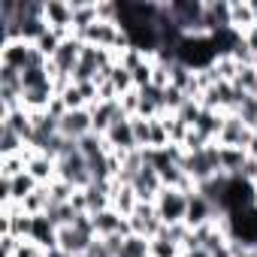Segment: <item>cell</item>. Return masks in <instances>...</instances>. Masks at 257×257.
Masks as SVG:
<instances>
[{
	"mask_svg": "<svg viewBox=\"0 0 257 257\" xmlns=\"http://www.w3.org/2000/svg\"><path fill=\"white\" fill-rule=\"evenodd\" d=\"M97 0H73V34L82 37L97 22Z\"/></svg>",
	"mask_w": 257,
	"mask_h": 257,
	"instance_id": "18",
	"label": "cell"
},
{
	"mask_svg": "<svg viewBox=\"0 0 257 257\" xmlns=\"http://www.w3.org/2000/svg\"><path fill=\"white\" fill-rule=\"evenodd\" d=\"M82 49H85V43L73 34V37H67L64 43H61V49L55 52V58L49 61V73L55 76V73H64V76H73V70H76V64L82 61Z\"/></svg>",
	"mask_w": 257,
	"mask_h": 257,
	"instance_id": "5",
	"label": "cell"
},
{
	"mask_svg": "<svg viewBox=\"0 0 257 257\" xmlns=\"http://www.w3.org/2000/svg\"><path fill=\"white\" fill-rule=\"evenodd\" d=\"M242 43L248 46V52H251V55H257V28H251V31L242 37Z\"/></svg>",
	"mask_w": 257,
	"mask_h": 257,
	"instance_id": "38",
	"label": "cell"
},
{
	"mask_svg": "<svg viewBox=\"0 0 257 257\" xmlns=\"http://www.w3.org/2000/svg\"><path fill=\"white\" fill-rule=\"evenodd\" d=\"M121 115H124V112H121L118 100H103V103H94V106H91L94 134H97V137H106V134H109V127H112Z\"/></svg>",
	"mask_w": 257,
	"mask_h": 257,
	"instance_id": "14",
	"label": "cell"
},
{
	"mask_svg": "<svg viewBox=\"0 0 257 257\" xmlns=\"http://www.w3.org/2000/svg\"><path fill=\"white\" fill-rule=\"evenodd\" d=\"M188 197L185 191L179 188H164L155 200V209H158V218L164 227H176V224H185L188 218Z\"/></svg>",
	"mask_w": 257,
	"mask_h": 257,
	"instance_id": "2",
	"label": "cell"
},
{
	"mask_svg": "<svg viewBox=\"0 0 257 257\" xmlns=\"http://www.w3.org/2000/svg\"><path fill=\"white\" fill-rule=\"evenodd\" d=\"M239 179H245V182L257 185V158H254V155H248V161H245V167H242Z\"/></svg>",
	"mask_w": 257,
	"mask_h": 257,
	"instance_id": "37",
	"label": "cell"
},
{
	"mask_svg": "<svg viewBox=\"0 0 257 257\" xmlns=\"http://www.w3.org/2000/svg\"><path fill=\"white\" fill-rule=\"evenodd\" d=\"M251 10H254V25H257V0H251Z\"/></svg>",
	"mask_w": 257,
	"mask_h": 257,
	"instance_id": "39",
	"label": "cell"
},
{
	"mask_svg": "<svg viewBox=\"0 0 257 257\" xmlns=\"http://www.w3.org/2000/svg\"><path fill=\"white\" fill-rule=\"evenodd\" d=\"M109 82L115 85V91H118V97L121 94H127V91H134L137 85H134V73L127 70V67H121V64H115L112 67V73H109Z\"/></svg>",
	"mask_w": 257,
	"mask_h": 257,
	"instance_id": "26",
	"label": "cell"
},
{
	"mask_svg": "<svg viewBox=\"0 0 257 257\" xmlns=\"http://www.w3.org/2000/svg\"><path fill=\"white\" fill-rule=\"evenodd\" d=\"M236 115L251 127V131H254V127H257V97H245L242 100V106L236 109Z\"/></svg>",
	"mask_w": 257,
	"mask_h": 257,
	"instance_id": "31",
	"label": "cell"
},
{
	"mask_svg": "<svg viewBox=\"0 0 257 257\" xmlns=\"http://www.w3.org/2000/svg\"><path fill=\"white\" fill-rule=\"evenodd\" d=\"M206 28L212 37L230 31V0H206Z\"/></svg>",
	"mask_w": 257,
	"mask_h": 257,
	"instance_id": "16",
	"label": "cell"
},
{
	"mask_svg": "<svg viewBox=\"0 0 257 257\" xmlns=\"http://www.w3.org/2000/svg\"><path fill=\"white\" fill-rule=\"evenodd\" d=\"M31 242H37L43 251H55L58 248V227L52 224L49 215H31Z\"/></svg>",
	"mask_w": 257,
	"mask_h": 257,
	"instance_id": "13",
	"label": "cell"
},
{
	"mask_svg": "<svg viewBox=\"0 0 257 257\" xmlns=\"http://www.w3.org/2000/svg\"><path fill=\"white\" fill-rule=\"evenodd\" d=\"M182 257H188V254H182Z\"/></svg>",
	"mask_w": 257,
	"mask_h": 257,
	"instance_id": "40",
	"label": "cell"
},
{
	"mask_svg": "<svg viewBox=\"0 0 257 257\" xmlns=\"http://www.w3.org/2000/svg\"><path fill=\"white\" fill-rule=\"evenodd\" d=\"M127 224H131V233H134V236H143V239H155V236L164 230L155 203H140V206L134 209V215L127 218Z\"/></svg>",
	"mask_w": 257,
	"mask_h": 257,
	"instance_id": "6",
	"label": "cell"
},
{
	"mask_svg": "<svg viewBox=\"0 0 257 257\" xmlns=\"http://www.w3.org/2000/svg\"><path fill=\"white\" fill-rule=\"evenodd\" d=\"M25 149H28V143H25L16 131H10V127H0V158L22 155Z\"/></svg>",
	"mask_w": 257,
	"mask_h": 257,
	"instance_id": "23",
	"label": "cell"
},
{
	"mask_svg": "<svg viewBox=\"0 0 257 257\" xmlns=\"http://www.w3.org/2000/svg\"><path fill=\"white\" fill-rule=\"evenodd\" d=\"M131 124H134V137H137V146L143 149V152H149V137H152V124L146 121V118H131Z\"/></svg>",
	"mask_w": 257,
	"mask_h": 257,
	"instance_id": "30",
	"label": "cell"
},
{
	"mask_svg": "<svg viewBox=\"0 0 257 257\" xmlns=\"http://www.w3.org/2000/svg\"><path fill=\"white\" fill-rule=\"evenodd\" d=\"M254 143V131L236 115V112H227L224 115V124H221V134H218V146H227V149H251Z\"/></svg>",
	"mask_w": 257,
	"mask_h": 257,
	"instance_id": "3",
	"label": "cell"
},
{
	"mask_svg": "<svg viewBox=\"0 0 257 257\" xmlns=\"http://www.w3.org/2000/svg\"><path fill=\"white\" fill-rule=\"evenodd\" d=\"M61 100H64V106H67V112H73V109H88V100L82 97L79 85H70V88L61 94Z\"/></svg>",
	"mask_w": 257,
	"mask_h": 257,
	"instance_id": "32",
	"label": "cell"
},
{
	"mask_svg": "<svg viewBox=\"0 0 257 257\" xmlns=\"http://www.w3.org/2000/svg\"><path fill=\"white\" fill-rule=\"evenodd\" d=\"M49 206H52V194H49V185H40L25 203H22V212L25 215H46L49 212Z\"/></svg>",
	"mask_w": 257,
	"mask_h": 257,
	"instance_id": "21",
	"label": "cell"
},
{
	"mask_svg": "<svg viewBox=\"0 0 257 257\" xmlns=\"http://www.w3.org/2000/svg\"><path fill=\"white\" fill-rule=\"evenodd\" d=\"M19 245H22L19 236H13V233H0V251H4V257H16Z\"/></svg>",
	"mask_w": 257,
	"mask_h": 257,
	"instance_id": "35",
	"label": "cell"
},
{
	"mask_svg": "<svg viewBox=\"0 0 257 257\" xmlns=\"http://www.w3.org/2000/svg\"><path fill=\"white\" fill-rule=\"evenodd\" d=\"M233 85H236L242 94L257 97V64H245V67H239V73H236Z\"/></svg>",
	"mask_w": 257,
	"mask_h": 257,
	"instance_id": "24",
	"label": "cell"
},
{
	"mask_svg": "<svg viewBox=\"0 0 257 257\" xmlns=\"http://www.w3.org/2000/svg\"><path fill=\"white\" fill-rule=\"evenodd\" d=\"M209 70H212L215 82H230V85H233V79H236V73H239V61H236L233 55H218Z\"/></svg>",
	"mask_w": 257,
	"mask_h": 257,
	"instance_id": "20",
	"label": "cell"
},
{
	"mask_svg": "<svg viewBox=\"0 0 257 257\" xmlns=\"http://www.w3.org/2000/svg\"><path fill=\"white\" fill-rule=\"evenodd\" d=\"M218 215H221V212H218V206H215L209 197H203L200 191H194V194L188 197V218H185V224H188L191 230L212 224Z\"/></svg>",
	"mask_w": 257,
	"mask_h": 257,
	"instance_id": "9",
	"label": "cell"
},
{
	"mask_svg": "<svg viewBox=\"0 0 257 257\" xmlns=\"http://www.w3.org/2000/svg\"><path fill=\"white\" fill-rule=\"evenodd\" d=\"M43 19L49 31L61 34L64 40L73 37V0H43Z\"/></svg>",
	"mask_w": 257,
	"mask_h": 257,
	"instance_id": "4",
	"label": "cell"
},
{
	"mask_svg": "<svg viewBox=\"0 0 257 257\" xmlns=\"http://www.w3.org/2000/svg\"><path fill=\"white\" fill-rule=\"evenodd\" d=\"M182 254H185L182 245H176L170 236H164V230L155 239H149V257H182Z\"/></svg>",
	"mask_w": 257,
	"mask_h": 257,
	"instance_id": "22",
	"label": "cell"
},
{
	"mask_svg": "<svg viewBox=\"0 0 257 257\" xmlns=\"http://www.w3.org/2000/svg\"><path fill=\"white\" fill-rule=\"evenodd\" d=\"M16 257H46V251H43L37 242H31V239H22V245H19Z\"/></svg>",
	"mask_w": 257,
	"mask_h": 257,
	"instance_id": "36",
	"label": "cell"
},
{
	"mask_svg": "<svg viewBox=\"0 0 257 257\" xmlns=\"http://www.w3.org/2000/svg\"><path fill=\"white\" fill-rule=\"evenodd\" d=\"M61 43H64V37H61V34H55V31H46V34H43V37H40L34 46H37V49H40V52H43V55L52 61V58H55V52L61 49Z\"/></svg>",
	"mask_w": 257,
	"mask_h": 257,
	"instance_id": "28",
	"label": "cell"
},
{
	"mask_svg": "<svg viewBox=\"0 0 257 257\" xmlns=\"http://www.w3.org/2000/svg\"><path fill=\"white\" fill-rule=\"evenodd\" d=\"M134 185V191H137V197H140V203H155L158 200V194L164 191V182H161V173L146 161V167L137 173V179L131 182Z\"/></svg>",
	"mask_w": 257,
	"mask_h": 257,
	"instance_id": "10",
	"label": "cell"
},
{
	"mask_svg": "<svg viewBox=\"0 0 257 257\" xmlns=\"http://www.w3.org/2000/svg\"><path fill=\"white\" fill-rule=\"evenodd\" d=\"M103 140H106V149L109 152H118V155H131V152L140 149L137 146V137H134V124H131V118H127V115H121L109 127V134Z\"/></svg>",
	"mask_w": 257,
	"mask_h": 257,
	"instance_id": "7",
	"label": "cell"
},
{
	"mask_svg": "<svg viewBox=\"0 0 257 257\" xmlns=\"http://www.w3.org/2000/svg\"><path fill=\"white\" fill-rule=\"evenodd\" d=\"M200 112H203V106H200V100H194V97H188V100H185V106H182V109H179L176 115H179V118H182V121H185L188 127H194V124H197V118H200Z\"/></svg>",
	"mask_w": 257,
	"mask_h": 257,
	"instance_id": "33",
	"label": "cell"
},
{
	"mask_svg": "<svg viewBox=\"0 0 257 257\" xmlns=\"http://www.w3.org/2000/svg\"><path fill=\"white\" fill-rule=\"evenodd\" d=\"M58 124H61V137L70 140V143H79V140H85L88 134H94L91 109H73V112H67Z\"/></svg>",
	"mask_w": 257,
	"mask_h": 257,
	"instance_id": "8",
	"label": "cell"
},
{
	"mask_svg": "<svg viewBox=\"0 0 257 257\" xmlns=\"http://www.w3.org/2000/svg\"><path fill=\"white\" fill-rule=\"evenodd\" d=\"M91 218H94L97 239H103V236H131V224H127V218L118 215L112 206L103 209V212H97V215H91Z\"/></svg>",
	"mask_w": 257,
	"mask_h": 257,
	"instance_id": "11",
	"label": "cell"
},
{
	"mask_svg": "<svg viewBox=\"0 0 257 257\" xmlns=\"http://www.w3.org/2000/svg\"><path fill=\"white\" fill-rule=\"evenodd\" d=\"M230 28L245 37L254 25V10H251V0H230Z\"/></svg>",
	"mask_w": 257,
	"mask_h": 257,
	"instance_id": "17",
	"label": "cell"
},
{
	"mask_svg": "<svg viewBox=\"0 0 257 257\" xmlns=\"http://www.w3.org/2000/svg\"><path fill=\"white\" fill-rule=\"evenodd\" d=\"M22 173H28V158H25V152L22 155H10V158H0V179H16V176H22Z\"/></svg>",
	"mask_w": 257,
	"mask_h": 257,
	"instance_id": "25",
	"label": "cell"
},
{
	"mask_svg": "<svg viewBox=\"0 0 257 257\" xmlns=\"http://www.w3.org/2000/svg\"><path fill=\"white\" fill-rule=\"evenodd\" d=\"M25 158H28V173L37 179V185H52L58 179V164L55 158L43 155V152H34L31 146L25 149Z\"/></svg>",
	"mask_w": 257,
	"mask_h": 257,
	"instance_id": "12",
	"label": "cell"
},
{
	"mask_svg": "<svg viewBox=\"0 0 257 257\" xmlns=\"http://www.w3.org/2000/svg\"><path fill=\"white\" fill-rule=\"evenodd\" d=\"M109 197H112V209L124 218H131L134 209L140 206V197H137L134 185H124V182H115V179H112V194Z\"/></svg>",
	"mask_w": 257,
	"mask_h": 257,
	"instance_id": "15",
	"label": "cell"
},
{
	"mask_svg": "<svg viewBox=\"0 0 257 257\" xmlns=\"http://www.w3.org/2000/svg\"><path fill=\"white\" fill-rule=\"evenodd\" d=\"M55 164H58V179L67 182V185H73L76 191H82V188H88V185L94 182V179H91L88 158L79 152V143H70V146L61 152V158H58Z\"/></svg>",
	"mask_w": 257,
	"mask_h": 257,
	"instance_id": "1",
	"label": "cell"
},
{
	"mask_svg": "<svg viewBox=\"0 0 257 257\" xmlns=\"http://www.w3.org/2000/svg\"><path fill=\"white\" fill-rule=\"evenodd\" d=\"M248 149H227V146H218V167L224 176H239L245 161H248Z\"/></svg>",
	"mask_w": 257,
	"mask_h": 257,
	"instance_id": "19",
	"label": "cell"
},
{
	"mask_svg": "<svg viewBox=\"0 0 257 257\" xmlns=\"http://www.w3.org/2000/svg\"><path fill=\"white\" fill-rule=\"evenodd\" d=\"M152 70H155V58H149L146 64H140V67L134 70V85H137L140 91L152 85Z\"/></svg>",
	"mask_w": 257,
	"mask_h": 257,
	"instance_id": "34",
	"label": "cell"
},
{
	"mask_svg": "<svg viewBox=\"0 0 257 257\" xmlns=\"http://www.w3.org/2000/svg\"><path fill=\"white\" fill-rule=\"evenodd\" d=\"M118 106H121V112H124L127 118H137V115H140V88L121 94V97H118Z\"/></svg>",
	"mask_w": 257,
	"mask_h": 257,
	"instance_id": "29",
	"label": "cell"
},
{
	"mask_svg": "<svg viewBox=\"0 0 257 257\" xmlns=\"http://www.w3.org/2000/svg\"><path fill=\"white\" fill-rule=\"evenodd\" d=\"M118 257H149V239H143V236H134V233H131V236L121 242Z\"/></svg>",
	"mask_w": 257,
	"mask_h": 257,
	"instance_id": "27",
	"label": "cell"
}]
</instances>
